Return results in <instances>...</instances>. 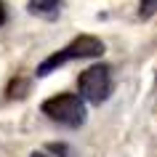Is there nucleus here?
Returning a JSON list of instances; mask_svg holds the SVG:
<instances>
[{
	"instance_id": "7ed1b4c3",
	"label": "nucleus",
	"mask_w": 157,
	"mask_h": 157,
	"mask_svg": "<svg viewBox=\"0 0 157 157\" xmlns=\"http://www.w3.org/2000/svg\"><path fill=\"white\" fill-rule=\"evenodd\" d=\"M77 88H80V96L91 104H101V101L109 99L112 93V69L104 64L88 67L80 77H77Z\"/></svg>"
},
{
	"instance_id": "20e7f679",
	"label": "nucleus",
	"mask_w": 157,
	"mask_h": 157,
	"mask_svg": "<svg viewBox=\"0 0 157 157\" xmlns=\"http://www.w3.org/2000/svg\"><path fill=\"white\" fill-rule=\"evenodd\" d=\"M61 8H64V0H29L27 3V11L40 19H56Z\"/></svg>"
},
{
	"instance_id": "f257e3e1",
	"label": "nucleus",
	"mask_w": 157,
	"mask_h": 157,
	"mask_svg": "<svg viewBox=\"0 0 157 157\" xmlns=\"http://www.w3.org/2000/svg\"><path fill=\"white\" fill-rule=\"evenodd\" d=\"M101 53H104V43L101 40H96L93 35H80V37H75L69 45H64L61 51L51 53V56L37 67V77H45V75H51L53 69L69 64L75 59H93V56H101Z\"/></svg>"
},
{
	"instance_id": "39448f33",
	"label": "nucleus",
	"mask_w": 157,
	"mask_h": 157,
	"mask_svg": "<svg viewBox=\"0 0 157 157\" xmlns=\"http://www.w3.org/2000/svg\"><path fill=\"white\" fill-rule=\"evenodd\" d=\"M157 11V0H141V16H152V13H155Z\"/></svg>"
},
{
	"instance_id": "423d86ee",
	"label": "nucleus",
	"mask_w": 157,
	"mask_h": 157,
	"mask_svg": "<svg viewBox=\"0 0 157 157\" xmlns=\"http://www.w3.org/2000/svg\"><path fill=\"white\" fill-rule=\"evenodd\" d=\"M6 19H8V13H6V3L0 0V27L6 24Z\"/></svg>"
},
{
	"instance_id": "0eeeda50",
	"label": "nucleus",
	"mask_w": 157,
	"mask_h": 157,
	"mask_svg": "<svg viewBox=\"0 0 157 157\" xmlns=\"http://www.w3.org/2000/svg\"><path fill=\"white\" fill-rule=\"evenodd\" d=\"M29 157H48V155H43V152H35V155H29Z\"/></svg>"
},
{
	"instance_id": "f03ea898",
	"label": "nucleus",
	"mask_w": 157,
	"mask_h": 157,
	"mask_svg": "<svg viewBox=\"0 0 157 157\" xmlns=\"http://www.w3.org/2000/svg\"><path fill=\"white\" fill-rule=\"evenodd\" d=\"M43 115L64 128H80L85 123V99L77 93H56L43 101Z\"/></svg>"
}]
</instances>
